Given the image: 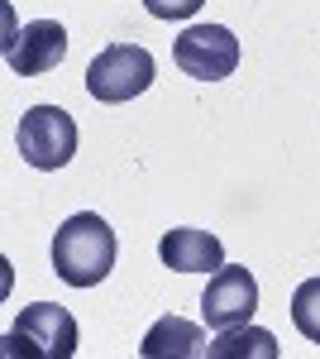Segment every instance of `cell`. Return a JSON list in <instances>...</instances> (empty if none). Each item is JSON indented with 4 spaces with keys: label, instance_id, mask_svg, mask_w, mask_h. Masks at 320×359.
Segmentation results:
<instances>
[{
    "label": "cell",
    "instance_id": "obj_3",
    "mask_svg": "<svg viewBox=\"0 0 320 359\" xmlns=\"http://www.w3.org/2000/svg\"><path fill=\"white\" fill-rule=\"evenodd\" d=\"M15 149H20V158L29 168L57 172V168L72 163V154H77V120L62 106H34V111L20 115Z\"/></svg>",
    "mask_w": 320,
    "mask_h": 359
},
{
    "label": "cell",
    "instance_id": "obj_10",
    "mask_svg": "<svg viewBox=\"0 0 320 359\" xmlns=\"http://www.w3.org/2000/svg\"><path fill=\"white\" fill-rule=\"evenodd\" d=\"M211 359H244V355H258V359H277V340L258 326H225V331L211 340Z\"/></svg>",
    "mask_w": 320,
    "mask_h": 359
},
{
    "label": "cell",
    "instance_id": "obj_9",
    "mask_svg": "<svg viewBox=\"0 0 320 359\" xmlns=\"http://www.w3.org/2000/svg\"><path fill=\"white\" fill-rule=\"evenodd\" d=\"M211 345H206V335L201 326H191L182 316H162L148 326L144 335V345H139V355L144 359H191V355H206Z\"/></svg>",
    "mask_w": 320,
    "mask_h": 359
},
{
    "label": "cell",
    "instance_id": "obj_1",
    "mask_svg": "<svg viewBox=\"0 0 320 359\" xmlns=\"http://www.w3.org/2000/svg\"><path fill=\"white\" fill-rule=\"evenodd\" d=\"M115 254H120L115 230L96 211H77L53 235V273L67 287H96L115 269Z\"/></svg>",
    "mask_w": 320,
    "mask_h": 359
},
{
    "label": "cell",
    "instance_id": "obj_11",
    "mask_svg": "<svg viewBox=\"0 0 320 359\" xmlns=\"http://www.w3.org/2000/svg\"><path fill=\"white\" fill-rule=\"evenodd\" d=\"M292 321L311 345H320V278H306L292 292Z\"/></svg>",
    "mask_w": 320,
    "mask_h": 359
},
{
    "label": "cell",
    "instance_id": "obj_4",
    "mask_svg": "<svg viewBox=\"0 0 320 359\" xmlns=\"http://www.w3.org/2000/svg\"><path fill=\"white\" fill-rule=\"evenodd\" d=\"M10 355H29V359H72L77 355V321L72 311L57 302H34L20 311V321L5 335Z\"/></svg>",
    "mask_w": 320,
    "mask_h": 359
},
{
    "label": "cell",
    "instance_id": "obj_6",
    "mask_svg": "<svg viewBox=\"0 0 320 359\" xmlns=\"http://www.w3.org/2000/svg\"><path fill=\"white\" fill-rule=\"evenodd\" d=\"M201 311H206V321H211L215 331L244 326V321L258 311V283H253V273H249V269H235V264L215 269L211 287L201 292Z\"/></svg>",
    "mask_w": 320,
    "mask_h": 359
},
{
    "label": "cell",
    "instance_id": "obj_7",
    "mask_svg": "<svg viewBox=\"0 0 320 359\" xmlns=\"http://www.w3.org/2000/svg\"><path fill=\"white\" fill-rule=\"evenodd\" d=\"M62 57H67V29L57 20H29L5 48V62H10L15 77H43Z\"/></svg>",
    "mask_w": 320,
    "mask_h": 359
},
{
    "label": "cell",
    "instance_id": "obj_2",
    "mask_svg": "<svg viewBox=\"0 0 320 359\" xmlns=\"http://www.w3.org/2000/svg\"><path fill=\"white\" fill-rule=\"evenodd\" d=\"M153 77H158V67H153L148 48H139V43H110V48H101V53L91 57L86 91L101 106H125L134 96H144L153 86Z\"/></svg>",
    "mask_w": 320,
    "mask_h": 359
},
{
    "label": "cell",
    "instance_id": "obj_12",
    "mask_svg": "<svg viewBox=\"0 0 320 359\" xmlns=\"http://www.w3.org/2000/svg\"><path fill=\"white\" fill-rule=\"evenodd\" d=\"M201 5H206V0H144V10H148L153 20H191Z\"/></svg>",
    "mask_w": 320,
    "mask_h": 359
},
{
    "label": "cell",
    "instance_id": "obj_8",
    "mask_svg": "<svg viewBox=\"0 0 320 359\" xmlns=\"http://www.w3.org/2000/svg\"><path fill=\"white\" fill-rule=\"evenodd\" d=\"M158 254H162V264L177 269V273H215V269H225V245L211 230H191V225L167 230L158 240Z\"/></svg>",
    "mask_w": 320,
    "mask_h": 359
},
{
    "label": "cell",
    "instance_id": "obj_5",
    "mask_svg": "<svg viewBox=\"0 0 320 359\" xmlns=\"http://www.w3.org/2000/svg\"><path fill=\"white\" fill-rule=\"evenodd\" d=\"M172 57L196 82H220V77H230L239 67V39L225 25H191L187 34H177Z\"/></svg>",
    "mask_w": 320,
    "mask_h": 359
}]
</instances>
